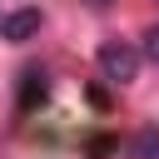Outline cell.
<instances>
[{"label": "cell", "instance_id": "obj_1", "mask_svg": "<svg viewBox=\"0 0 159 159\" xmlns=\"http://www.w3.org/2000/svg\"><path fill=\"white\" fill-rule=\"evenodd\" d=\"M99 70H104V80L129 84V80L139 75V50L124 45V40H109V45H99Z\"/></svg>", "mask_w": 159, "mask_h": 159}, {"label": "cell", "instance_id": "obj_3", "mask_svg": "<svg viewBox=\"0 0 159 159\" xmlns=\"http://www.w3.org/2000/svg\"><path fill=\"white\" fill-rule=\"evenodd\" d=\"M134 159H159V129H139V139H134Z\"/></svg>", "mask_w": 159, "mask_h": 159}, {"label": "cell", "instance_id": "obj_2", "mask_svg": "<svg viewBox=\"0 0 159 159\" xmlns=\"http://www.w3.org/2000/svg\"><path fill=\"white\" fill-rule=\"evenodd\" d=\"M35 30H40V10H15V15H5V20H0V35H5V40H15V45H20V40H30Z\"/></svg>", "mask_w": 159, "mask_h": 159}, {"label": "cell", "instance_id": "obj_4", "mask_svg": "<svg viewBox=\"0 0 159 159\" xmlns=\"http://www.w3.org/2000/svg\"><path fill=\"white\" fill-rule=\"evenodd\" d=\"M144 55L159 65V25H149V35H144Z\"/></svg>", "mask_w": 159, "mask_h": 159}]
</instances>
